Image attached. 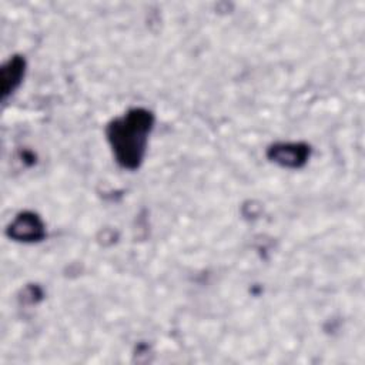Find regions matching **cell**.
Returning <instances> with one entry per match:
<instances>
[{
	"label": "cell",
	"instance_id": "1",
	"mask_svg": "<svg viewBox=\"0 0 365 365\" xmlns=\"http://www.w3.org/2000/svg\"><path fill=\"white\" fill-rule=\"evenodd\" d=\"M154 124L153 111L144 107L130 108L107 124L106 138L121 168L134 171L141 167Z\"/></svg>",
	"mask_w": 365,
	"mask_h": 365
},
{
	"label": "cell",
	"instance_id": "2",
	"mask_svg": "<svg viewBox=\"0 0 365 365\" xmlns=\"http://www.w3.org/2000/svg\"><path fill=\"white\" fill-rule=\"evenodd\" d=\"M267 157L282 168L297 170L304 167L311 157V145L307 143H275L268 147Z\"/></svg>",
	"mask_w": 365,
	"mask_h": 365
},
{
	"label": "cell",
	"instance_id": "3",
	"mask_svg": "<svg viewBox=\"0 0 365 365\" xmlns=\"http://www.w3.org/2000/svg\"><path fill=\"white\" fill-rule=\"evenodd\" d=\"M7 235L19 242H38L46 237V225L36 212L21 211L9 224Z\"/></svg>",
	"mask_w": 365,
	"mask_h": 365
},
{
	"label": "cell",
	"instance_id": "4",
	"mask_svg": "<svg viewBox=\"0 0 365 365\" xmlns=\"http://www.w3.org/2000/svg\"><path fill=\"white\" fill-rule=\"evenodd\" d=\"M26 73V58L23 56L10 57L0 68V83L3 98L13 94L21 84Z\"/></svg>",
	"mask_w": 365,
	"mask_h": 365
}]
</instances>
